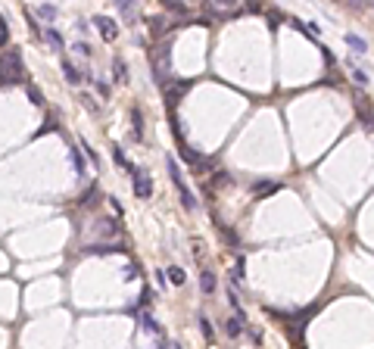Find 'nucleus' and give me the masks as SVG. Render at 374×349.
Segmentation results:
<instances>
[{
  "instance_id": "obj_1",
  "label": "nucleus",
  "mask_w": 374,
  "mask_h": 349,
  "mask_svg": "<svg viewBox=\"0 0 374 349\" xmlns=\"http://www.w3.org/2000/svg\"><path fill=\"white\" fill-rule=\"evenodd\" d=\"M25 63H22V50L13 47L0 57V84H25Z\"/></svg>"
},
{
  "instance_id": "obj_2",
  "label": "nucleus",
  "mask_w": 374,
  "mask_h": 349,
  "mask_svg": "<svg viewBox=\"0 0 374 349\" xmlns=\"http://www.w3.org/2000/svg\"><path fill=\"white\" fill-rule=\"evenodd\" d=\"M97 28H100V34H103V41H116L119 38V25H116V19H110V16H103V13H97L94 19H91Z\"/></svg>"
},
{
  "instance_id": "obj_3",
  "label": "nucleus",
  "mask_w": 374,
  "mask_h": 349,
  "mask_svg": "<svg viewBox=\"0 0 374 349\" xmlns=\"http://www.w3.org/2000/svg\"><path fill=\"white\" fill-rule=\"evenodd\" d=\"M190 90V81H175V84H166V103H169V109H175L178 106V100H181L184 94Z\"/></svg>"
},
{
  "instance_id": "obj_4",
  "label": "nucleus",
  "mask_w": 374,
  "mask_h": 349,
  "mask_svg": "<svg viewBox=\"0 0 374 349\" xmlns=\"http://www.w3.org/2000/svg\"><path fill=\"white\" fill-rule=\"evenodd\" d=\"M134 193H137L140 200H150V196H153V181L147 178V172H137V175H134Z\"/></svg>"
},
{
  "instance_id": "obj_5",
  "label": "nucleus",
  "mask_w": 374,
  "mask_h": 349,
  "mask_svg": "<svg viewBox=\"0 0 374 349\" xmlns=\"http://www.w3.org/2000/svg\"><path fill=\"white\" fill-rule=\"evenodd\" d=\"M110 253H122V246H116V243H84V256H110Z\"/></svg>"
},
{
  "instance_id": "obj_6",
  "label": "nucleus",
  "mask_w": 374,
  "mask_h": 349,
  "mask_svg": "<svg viewBox=\"0 0 374 349\" xmlns=\"http://www.w3.org/2000/svg\"><path fill=\"white\" fill-rule=\"evenodd\" d=\"M355 113H359V119H362V125L365 128H371V131H374V109L362 100V103H355Z\"/></svg>"
},
{
  "instance_id": "obj_7",
  "label": "nucleus",
  "mask_w": 374,
  "mask_h": 349,
  "mask_svg": "<svg viewBox=\"0 0 374 349\" xmlns=\"http://www.w3.org/2000/svg\"><path fill=\"white\" fill-rule=\"evenodd\" d=\"M200 290L206 293V296H212V293H216V274H212L209 268H203V274H200Z\"/></svg>"
},
{
  "instance_id": "obj_8",
  "label": "nucleus",
  "mask_w": 374,
  "mask_h": 349,
  "mask_svg": "<svg viewBox=\"0 0 374 349\" xmlns=\"http://www.w3.org/2000/svg\"><path fill=\"white\" fill-rule=\"evenodd\" d=\"M63 75H66V81H69V84H78V81H81V72L75 69V63H72V60H63Z\"/></svg>"
},
{
  "instance_id": "obj_9",
  "label": "nucleus",
  "mask_w": 374,
  "mask_h": 349,
  "mask_svg": "<svg viewBox=\"0 0 374 349\" xmlns=\"http://www.w3.org/2000/svg\"><path fill=\"white\" fill-rule=\"evenodd\" d=\"M97 228H100V234H103V237H116V234L122 231V228H119V222H113V218H100Z\"/></svg>"
},
{
  "instance_id": "obj_10",
  "label": "nucleus",
  "mask_w": 374,
  "mask_h": 349,
  "mask_svg": "<svg viewBox=\"0 0 374 349\" xmlns=\"http://www.w3.org/2000/svg\"><path fill=\"white\" fill-rule=\"evenodd\" d=\"M60 16V7H53V4H41L38 7V19H44V22H53Z\"/></svg>"
},
{
  "instance_id": "obj_11",
  "label": "nucleus",
  "mask_w": 374,
  "mask_h": 349,
  "mask_svg": "<svg viewBox=\"0 0 374 349\" xmlns=\"http://www.w3.org/2000/svg\"><path fill=\"white\" fill-rule=\"evenodd\" d=\"M41 38H44L47 44H53L57 50H63V34H60L57 28H44V34H41Z\"/></svg>"
},
{
  "instance_id": "obj_12",
  "label": "nucleus",
  "mask_w": 374,
  "mask_h": 349,
  "mask_svg": "<svg viewBox=\"0 0 374 349\" xmlns=\"http://www.w3.org/2000/svg\"><path fill=\"white\" fill-rule=\"evenodd\" d=\"M166 278H169L172 284H178V287L187 281V278H184V268H178V265H169V268H166Z\"/></svg>"
},
{
  "instance_id": "obj_13",
  "label": "nucleus",
  "mask_w": 374,
  "mask_h": 349,
  "mask_svg": "<svg viewBox=\"0 0 374 349\" xmlns=\"http://www.w3.org/2000/svg\"><path fill=\"white\" fill-rule=\"evenodd\" d=\"M243 334V318H228V337H240Z\"/></svg>"
},
{
  "instance_id": "obj_14",
  "label": "nucleus",
  "mask_w": 374,
  "mask_h": 349,
  "mask_svg": "<svg viewBox=\"0 0 374 349\" xmlns=\"http://www.w3.org/2000/svg\"><path fill=\"white\" fill-rule=\"evenodd\" d=\"M346 44H349V47H352L355 53H365V50H368V44H365V41L359 38V34H346Z\"/></svg>"
},
{
  "instance_id": "obj_15",
  "label": "nucleus",
  "mask_w": 374,
  "mask_h": 349,
  "mask_svg": "<svg viewBox=\"0 0 374 349\" xmlns=\"http://www.w3.org/2000/svg\"><path fill=\"white\" fill-rule=\"evenodd\" d=\"M113 66H116V81H128V66H125L122 60H116Z\"/></svg>"
},
{
  "instance_id": "obj_16",
  "label": "nucleus",
  "mask_w": 374,
  "mask_h": 349,
  "mask_svg": "<svg viewBox=\"0 0 374 349\" xmlns=\"http://www.w3.org/2000/svg\"><path fill=\"white\" fill-rule=\"evenodd\" d=\"M200 327H203V337H206V340H216V330H212V324H209L206 315H200Z\"/></svg>"
},
{
  "instance_id": "obj_17",
  "label": "nucleus",
  "mask_w": 374,
  "mask_h": 349,
  "mask_svg": "<svg viewBox=\"0 0 374 349\" xmlns=\"http://www.w3.org/2000/svg\"><path fill=\"white\" fill-rule=\"evenodd\" d=\"M72 165H75V175H78V178H84V159H81V153H78V150L72 153Z\"/></svg>"
},
{
  "instance_id": "obj_18",
  "label": "nucleus",
  "mask_w": 374,
  "mask_h": 349,
  "mask_svg": "<svg viewBox=\"0 0 374 349\" xmlns=\"http://www.w3.org/2000/svg\"><path fill=\"white\" fill-rule=\"evenodd\" d=\"M81 106H84V109H91V113H100V106H97V100H94L91 94H81Z\"/></svg>"
},
{
  "instance_id": "obj_19",
  "label": "nucleus",
  "mask_w": 374,
  "mask_h": 349,
  "mask_svg": "<svg viewBox=\"0 0 374 349\" xmlns=\"http://www.w3.org/2000/svg\"><path fill=\"white\" fill-rule=\"evenodd\" d=\"M28 97H31V103H34V106H44V94H41L38 87H31V84H28Z\"/></svg>"
},
{
  "instance_id": "obj_20",
  "label": "nucleus",
  "mask_w": 374,
  "mask_h": 349,
  "mask_svg": "<svg viewBox=\"0 0 374 349\" xmlns=\"http://www.w3.org/2000/svg\"><path fill=\"white\" fill-rule=\"evenodd\" d=\"M75 53H78V57H84V60H87V57H91L94 50H91V44H84V41H75Z\"/></svg>"
},
{
  "instance_id": "obj_21",
  "label": "nucleus",
  "mask_w": 374,
  "mask_h": 349,
  "mask_svg": "<svg viewBox=\"0 0 374 349\" xmlns=\"http://www.w3.org/2000/svg\"><path fill=\"white\" fill-rule=\"evenodd\" d=\"M140 321H144V330H147V334H159V324H156V321H153L150 315H144Z\"/></svg>"
},
{
  "instance_id": "obj_22",
  "label": "nucleus",
  "mask_w": 374,
  "mask_h": 349,
  "mask_svg": "<svg viewBox=\"0 0 374 349\" xmlns=\"http://www.w3.org/2000/svg\"><path fill=\"white\" fill-rule=\"evenodd\" d=\"M166 10H172V13H187V7H181L178 0H169V4H166Z\"/></svg>"
},
{
  "instance_id": "obj_23",
  "label": "nucleus",
  "mask_w": 374,
  "mask_h": 349,
  "mask_svg": "<svg viewBox=\"0 0 374 349\" xmlns=\"http://www.w3.org/2000/svg\"><path fill=\"white\" fill-rule=\"evenodd\" d=\"M352 78H355V81H359L362 87L368 84V75H365V72H362V69H355V72H352Z\"/></svg>"
},
{
  "instance_id": "obj_24",
  "label": "nucleus",
  "mask_w": 374,
  "mask_h": 349,
  "mask_svg": "<svg viewBox=\"0 0 374 349\" xmlns=\"http://www.w3.org/2000/svg\"><path fill=\"white\" fill-rule=\"evenodd\" d=\"M150 25H153V31H156V34H159V31H163V28H166V22H163V19H159V16H153V19H150Z\"/></svg>"
},
{
  "instance_id": "obj_25",
  "label": "nucleus",
  "mask_w": 374,
  "mask_h": 349,
  "mask_svg": "<svg viewBox=\"0 0 374 349\" xmlns=\"http://www.w3.org/2000/svg\"><path fill=\"white\" fill-rule=\"evenodd\" d=\"M0 44H7V19L0 16Z\"/></svg>"
},
{
  "instance_id": "obj_26",
  "label": "nucleus",
  "mask_w": 374,
  "mask_h": 349,
  "mask_svg": "<svg viewBox=\"0 0 374 349\" xmlns=\"http://www.w3.org/2000/svg\"><path fill=\"white\" fill-rule=\"evenodd\" d=\"M156 284L166 287V271H163V268H156Z\"/></svg>"
},
{
  "instance_id": "obj_27",
  "label": "nucleus",
  "mask_w": 374,
  "mask_h": 349,
  "mask_svg": "<svg viewBox=\"0 0 374 349\" xmlns=\"http://www.w3.org/2000/svg\"><path fill=\"white\" fill-rule=\"evenodd\" d=\"M256 190H259V193H272V190H275V184H256Z\"/></svg>"
},
{
  "instance_id": "obj_28",
  "label": "nucleus",
  "mask_w": 374,
  "mask_h": 349,
  "mask_svg": "<svg viewBox=\"0 0 374 349\" xmlns=\"http://www.w3.org/2000/svg\"><path fill=\"white\" fill-rule=\"evenodd\" d=\"M119 10H122L125 16H131V4H128V0H122V4H119Z\"/></svg>"
},
{
  "instance_id": "obj_29",
  "label": "nucleus",
  "mask_w": 374,
  "mask_h": 349,
  "mask_svg": "<svg viewBox=\"0 0 374 349\" xmlns=\"http://www.w3.org/2000/svg\"><path fill=\"white\" fill-rule=\"evenodd\" d=\"M134 274H137L134 265H128V268H125V281H134Z\"/></svg>"
},
{
  "instance_id": "obj_30",
  "label": "nucleus",
  "mask_w": 374,
  "mask_h": 349,
  "mask_svg": "<svg viewBox=\"0 0 374 349\" xmlns=\"http://www.w3.org/2000/svg\"><path fill=\"white\" fill-rule=\"evenodd\" d=\"M172 349H181V343H172Z\"/></svg>"
},
{
  "instance_id": "obj_31",
  "label": "nucleus",
  "mask_w": 374,
  "mask_h": 349,
  "mask_svg": "<svg viewBox=\"0 0 374 349\" xmlns=\"http://www.w3.org/2000/svg\"><path fill=\"white\" fill-rule=\"evenodd\" d=\"M159 349H166V346H159Z\"/></svg>"
}]
</instances>
